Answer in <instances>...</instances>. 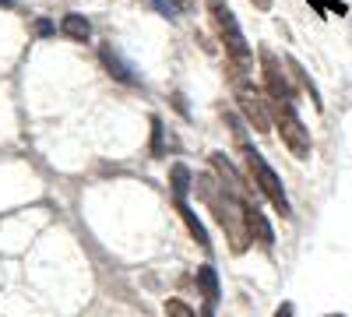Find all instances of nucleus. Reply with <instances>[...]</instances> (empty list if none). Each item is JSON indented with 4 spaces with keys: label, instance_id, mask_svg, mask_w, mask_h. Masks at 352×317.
<instances>
[{
    "label": "nucleus",
    "instance_id": "nucleus-1",
    "mask_svg": "<svg viewBox=\"0 0 352 317\" xmlns=\"http://www.w3.org/2000/svg\"><path fill=\"white\" fill-rule=\"evenodd\" d=\"M197 197L212 208V215L219 219V226L226 229L232 254H243L250 247V233H247V215H243V201L232 194L222 180L215 177H197Z\"/></svg>",
    "mask_w": 352,
    "mask_h": 317
},
{
    "label": "nucleus",
    "instance_id": "nucleus-2",
    "mask_svg": "<svg viewBox=\"0 0 352 317\" xmlns=\"http://www.w3.org/2000/svg\"><path fill=\"white\" fill-rule=\"evenodd\" d=\"M208 14H212V25H215V32L226 46V56H232V64L236 67H247L250 64V43L243 39V28L236 21V14H232V8L226 4V0H208Z\"/></svg>",
    "mask_w": 352,
    "mask_h": 317
},
{
    "label": "nucleus",
    "instance_id": "nucleus-3",
    "mask_svg": "<svg viewBox=\"0 0 352 317\" xmlns=\"http://www.w3.org/2000/svg\"><path fill=\"white\" fill-rule=\"evenodd\" d=\"M272 120L278 124L282 145L296 155V159H310L314 141H310L307 124L300 120V113H296V102H272Z\"/></svg>",
    "mask_w": 352,
    "mask_h": 317
},
{
    "label": "nucleus",
    "instance_id": "nucleus-4",
    "mask_svg": "<svg viewBox=\"0 0 352 317\" xmlns=\"http://www.w3.org/2000/svg\"><path fill=\"white\" fill-rule=\"evenodd\" d=\"M247 169H250V180L257 184V190L268 197V205H272L282 219H289V215H292L289 194H285V187H282V180H278V173L268 166V159H264L261 152H254V149H247Z\"/></svg>",
    "mask_w": 352,
    "mask_h": 317
},
{
    "label": "nucleus",
    "instance_id": "nucleus-5",
    "mask_svg": "<svg viewBox=\"0 0 352 317\" xmlns=\"http://www.w3.org/2000/svg\"><path fill=\"white\" fill-rule=\"evenodd\" d=\"M261 78H264V92L272 102H296V89L289 85L282 61L272 50H261Z\"/></svg>",
    "mask_w": 352,
    "mask_h": 317
},
{
    "label": "nucleus",
    "instance_id": "nucleus-6",
    "mask_svg": "<svg viewBox=\"0 0 352 317\" xmlns=\"http://www.w3.org/2000/svg\"><path fill=\"white\" fill-rule=\"evenodd\" d=\"M236 102H240V109H243V117L250 120V127L254 131H268L275 120H272V99H268V92H257V89H250L247 81H240L236 85Z\"/></svg>",
    "mask_w": 352,
    "mask_h": 317
},
{
    "label": "nucleus",
    "instance_id": "nucleus-7",
    "mask_svg": "<svg viewBox=\"0 0 352 317\" xmlns=\"http://www.w3.org/2000/svg\"><path fill=\"white\" fill-rule=\"evenodd\" d=\"M243 215H247V233H250V240H257L261 247H272V243H275V229H272L268 219H264V212L257 208V201H243Z\"/></svg>",
    "mask_w": 352,
    "mask_h": 317
},
{
    "label": "nucleus",
    "instance_id": "nucleus-8",
    "mask_svg": "<svg viewBox=\"0 0 352 317\" xmlns=\"http://www.w3.org/2000/svg\"><path fill=\"white\" fill-rule=\"evenodd\" d=\"M99 56H102V64H106V71H109V78H116V81H124V85H141V74L124 61L120 53H116L113 46H102L99 50Z\"/></svg>",
    "mask_w": 352,
    "mask_h": 317
},
{
    "label": "nucleus",
    "instance_id": "nucleus-9",
    "mask_svg": "<svg viewBox=\"0 0 352 317\" xmlns=\"http://www.w3.org/2000/svg\"><path fill=\"white\" fill-rule=\"evenodd\" d=\"M60 32H64V39H74V43H88L92 39V21H88L85 14H64L60 18Z\"/></svg>",
    "mask_w": 352,
    "mask_h": 317
},
{
    "label": "nucleus",
    "instance_id": "nucleus-10",
    "mask_svg": "<svg viewBox=\"0 0 352 317\" xmlns=\"http://www.w3.org/2000/svg\"><path fill=\"white\" fill-rule=\"evenodd\" d=\"M190 166H184V162H176L173 169H169V190H173V201H187V190H190Z\"/></svg>",
    "mask_w": 352,
    "mask_h": 317
},
{
    "label": "nucleus",
    "instance_id": "nucleus-11",
    "mask_svg": "<svg viewBox=\"0 0 352 317\" xmlns=\"http://www.w3.org/2000/svg\"><path fill=\"white\" fill-rule=\"evenodd\" d=\"M197 289L204 293V300H212V303H219V275H215V268L212 265H201L197 268Z\"/></svg>",
    "mask_w": 352,
    "mask_h": 317
},
{
    "label": "nucleus",
    "instance_id": "nucleus-12",
    "mask_svg": "<svg viewBox=\"0 0 352 317\" xmlns=\"http://www.w3.org/2000/svg\"><path fill=\"white\" fill-rule=\"evenodd\" d=\"M173 205L180 208V219L187 222V229H190V237H194V240H197V243H201L204 250H208V237H204V226H201V219H197V215L190 212V205H187V201H173Z\"/></svg>",
    "mask_w": 352,
    "mask_h": 317
},
{
    "label": "nucleus",
    "instance_id": "nucleus-13",
    "mask_svg": "<svg viewBox=\"0 0 352 317\" xmlns=\"http://www.w3.org/2000/svg\"><path fill=\"white\" fill-rule=\"evenodd\" d=\"M152 4H155V11H159V14L176 18V14H187V11H194L197 0H152Z\"/></svg>",
    "mask_w": 352,
    "mask_h": 317
},
{
    "label": "nucleus",
    "instance_id": "nucleus-14",
    "mask_svg": "<svg viewBox=\"0 0 352 317\" xmlns=\"http://www.w3.org/2000/svg\"><path fill=\"white\" fill-rule=\"evenodd\" d=\"M166 317H197L190 303L184 300H166Z\"/></svg>",
    "mask_w": 352,
    "mask_h": 317
},
{
    "label": "nucleus",
    "instance_id": "nucleus-15",
    "mask_svg": "<svg viewBox=\"0 0 352 317\" xmlns=\"http://www.w3.org/2000/svg\"><path fill=\"white\" fill-rule=\"evenodd\" d=\"M152 155H162V120L152 117Z\"/></svg>",
    "mask_w": 352,
    "mask_h": 317
},
{
    "label": "nucleus",
    "instance_id": "nucleus-16",
    "mask_svg": "<svg viewBox=\"0 0 352 317\" xmlns=\"http://www.w3.org/2000/svg\"><path fill=\"white\" fill-rule=\"evenodd\" d=\"M310 4H314V11H320V14H328V11L345 14V4H335V0H310Z\"/></svg>",
    "mask_w": 352,
    "mask_h": 317
},
{
    "label": "nucleus",
    "instance_id": "nucleus-17",
    "mask_svg": "<svg viewBox=\"0 0 352 317\" xmlns=\"http://www.w3.org/2000/svg\"><path fill=\"white\" fill-rule=\"evenodd\" d=\"M272 317H296V307H292V303L285 300V303H282V307H278V310H275Z\"/></svg>",
    "mask_w": 352,
    "mask_h": 317
},
{
    "label": "nucleus",
    "instance_id": "nucleus-18",
    "mask_svg": "<svg viewBox=\"0 0 352 317\" xmlns=\"http://www.w3.org/2000/svg\"><path fill=\"white\" fill-rule=\"evenodd\" d=\"M197 317H215V303H212V300H204V310H201Z\"/></svg>",
    "mask_w": 352,
    "mask_h": 317
},
{
    "label": "nucleus",
    "instance_id": "nucleus-19",
    "mask_svg": "<svg viewBox=\"0 0 352 317\" xmlns=\"http://www.w3.org/2000/svg\"><path fill=\"white\" fill-rule=\"evenodd\" d=\"M36 28H39V36H50V32H53V25H50V21H39Z\"/></svg>",
    "mask_w": 352,
    "mask_h": 317
},
{
    "label": "nucleus",
    "instance_id": "nucleus-20",
    "mask_svg": "<svg viewBox=\"0 0 352 317\" xmlns=\"http://www.w3.org/2000/svg\"><path fill=\"white\" fill-rule=\"evenodd\" d=\"M254 4H257V8H268V0H254Z\"/></svg>",
    "mask_w": 352,
    "mask_h": 317
},
{
    "label": "nucleus",
    "instance_id": "nucleus-21",
    "mask_svg": "<svg viewBox=\"0 0 352 317\" xmlns=\"http://www.w3.org/2000/svg\"><path fill=\"white\" fill-rule=\"evenodd\" d=\"M0 8H11V0H0Z\"/></svg>",
    "mask_w": 352,
    "mask_h": 317
},
{
    "label": "nucleus",
    "instance_id": "nucleus-22",
    "mask_svg": "<svg viewBox=\"0 0 352 317\" xmlns=\"http://www.w3.org/2000/svg\"><path fill=\"white\" fill-rule=\"evenodd\" d=\"M324 317H345V314H324Z\"/></svg>",
    "mask_w": 352,
    "mask_h": 317
}]
</instances>
